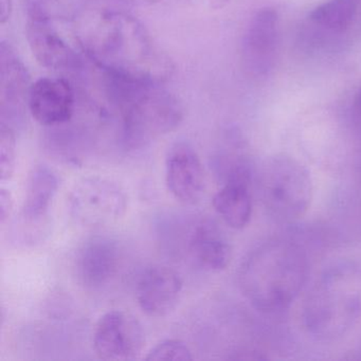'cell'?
Instances as JSON below:
<instances>
[{"mask_svg":"<svg viewBox=\"0 0 361 361\" xmlns=\"http://www.w3.org/2000/svg\"><path fill=\"white\" fill-rule=\"evenodd\" d=\"M356 105L357 109L361 114V90H359L358 94H357Z\"/></svg>","mask_w":361,"mask_h":361,"instance_id":"cell-24","label":"cell"},{"mask_svg":"<svg viewBox=\"0 0 361 361\" xmlns=\"http://www.w3.org/2000/svg\"><path fill=\"white\" fill-rule=\"evenodd\" d=\"M30 75L11 45L0 44V114L1 123L13 128L28 109Z\"/></svg>","mask_w":361,"mask_h":361,"instance_id":"cell-10","label":"cell"},{"mask_svg":"<svg viewBox=\"0 0 361 361\" xmlns=\"http://www.w3.org/2000/svg\"><path fill=\"white\" fill-rule=\"evenodd\" d=\"M308 334L323 342L348 335L361 321V263L344 261L327 268L304 302Z\"/></svg>","mask_w":361,"mask_h":361,"instance_id":"cell-3","label":"cell"},{"mask_svg":"<svg viewBox=\"0 0 361 361\" xmlns=\"http://www.w3.org/2000/svg\"><path fill=\"white\" fill-rule=\"evenodd\" d=\"M307 255L290 240L276 238L255 248L243 262L240 289L259 312L274 314L288 308L307 281Z\"/></svg>","mask_w":361,"mask_h":361,"instance_id":"cell-2","label":"cell"},{"mask_svg":"<svg viewBox=\"0 0 361 361\" xmlns=\"http://www.w3.org/2000/svg\"><path fill=\"white\" fill-rule=\"evenodd\" d=\"M128 3L137 4V5H149V4L156 3L159 0H126Z\"/></svg>","mask_w":361,"mask_h":361,"instance_id":"cell-23","label":"cell"},{"mask_svg":"<svg viewBox=\"0 0 361 361\" xmlns=\"http://www.w3.org/2000/svg\"><path fill=\"white\" fill-rule=\"evenodd\" d=\"M249 187L245 183H226L213 197L215 211L232 229H243L250 221L253 206Z\"/></svg>","mask_w":361,"mask_h":361,"instance_id":"cell-17","label":"cell"},{"mask_svg":"<svg viewBox=\"0 0 361 361\" xmlns=\"http://www.w3.org/2000/svg\"><path fill=\"white\" fill-rule=\"evenodd\" d=\"M166 181L175 200L183 204H198L206 190L204 166L190 143L177 142L169 149L166 159Z\"/></svg>","mask_w":361,"mask_h":361,"instance_id":"cell-9","label":"cell"},{"mask_svg":"<svg viewBox=\"0 0 361 361\" xmlns=\"http://www.w3.org/2000/svg\"><path fill=\"white\" fill-rule=\"evenodd\" d=\"M183 280L172 268L155 266L143 272L137 285L139 307L152 318H164L178 305Z\"/></svg>","mask_w":361,"mask_h":361,"instance_id":"cell-11","label":"cell"},{"mask_svg":"<svg viewBox=\"0 0 361 361\" xmlns=\"http://www.w3.org/2000/svg\"><path fill=\"white\" fill-rule=\"evenodd\" d=\"M60 187L58 175L49 166L39 164L29 173L26 197L18 221L50 226L49 209Z\"/></svg>","mask_w":361,"mask_h":361,"instance_id":"cell-15","label":"cell"},{"mask_svg":"<svg viewBox=\"0 0 361 361\" xmlns=\"http://www.w3.org/2000/svg\"><path fill=\"white\" fill-rule=\"evenodd\" d=\"M28 109L42 126L66 123L75 111V94L71 83L60 78L37 80L31 85Z\"/></svg>","mask_w":361,"mask_h":361,"instance_id":"cell-12","label":"cell"},{"mask_svg":"<svg viewBox=\"0 0 361 361\" xmlns=\"http://www.w3.org/2000/svg\"><path fill=\"white\" fill-rule=\"evenodd\" d=\"M191 350L185 342L176 339H166L156 344L147 356V361H191Z\"/></svg>","mask_w":361,"mask_h":361,"instance_id":"cell-20","label":"cell"},{"mask_svg":"<svg viewBox=\"0 0 361 361\" xmlns=\"http://www.w3.org/2000/svg\"><path fill=\"white\" fill-rule=\"evenodd\" d=\"M279 49V16L266 8L253 16L242 43V63L247 75L267 77L276 64Z\"/></svg>","mask_w":361,"mask_h":361,"instance_id":"cell-8","label":"cell"},{"mask_svg":"<svg viewBox=\"0 0 361 361\" xmlns=\"http://www.w3.org/2000/svg\"><path fill=\"white\" fill-rule=\"evenodd\" d=\"M255 181L264 209L276 221H298L310 210L312 176L295 158L284 154L266 158L257 169Z\"/></svg>","mask_w":361,"mask_h":361,"instance_id":"cell-4","label":"cell"},{"mask_svg":"<svg viewBox=\"0 0 361 361\" xmlns=\"http://www.w3.org/2000/svg\"><path fill=\"white\" fill-rule=\"evenodd\" d=\"M12 13V0H0V23L5 24Z\"/></svg>","mask_w":361,"mask_h":361,"instance_id":"cell-22","label":"cell"},{"mask_svg":"<svg viewBox=\"0 0 361 361\" xmlns=\"http://www.w3.org/2000/svg\"><path fill=\"white\" fill-rule=\"evenodd\" d=\"M78 41L88 58L111 79L132 85H161L174 64L133 16L116 11L87 16Z\"/></svg>","mask_w":361,"mask_h":361,"instance_id":"cell-1","label":"cell"},{"mask_svg":"<svg viewBox=\"0 0 361 361\" xmlns=\"http://www.w3.org/2000/svg\"><path fill=\"white\" fill-rule=\"evenodd\" d=\"M26 33L31 51L42 66L62 71L75 64L77 54L43 12L33 11Z\"/></svg>","mask_w":361,"mask_h":361,"instance_id":"cell-13","label":"cell"},{"mask_svg":"<svg viewBox=\"0 0 361 361\" xmlns=\"http://www.w3.org/2000/svg\"><path fill=\"white\" fill-rule=\"evenodd\" d=\"M119 263L120 249L116 240L102 236L90 238L75 257L78 279L86 288H101L116 276Z\"/></svg>","mask_w":361,"mask_h":361,"instance_id":"cell-14","label":"cell"},{"mask_svg":"<svg viewBox=\"0 0 361 361\" xmlns=\"http://www.w3.org/2000/svg\"><path fill=\"white\" fill-rule=\"evenodd\" d=\"M12 210H13V197L11 192L8 191L5 188H1L0 189V224L1 225L9 221Z\"/></svg>","mask_w":361,"mask_h":361,"instance_id":"cell-21","label":"cell"},{"mask_svg":"<svg viewBox=\"0 0 361 361\" xmlns=\"http://www.w3.org/2000/svg\"><path fill=\"white\" fill-rule=\"evenodd\" d=\"M16 166V132L11 126L0 123V178L10 180Z\"/></svg>","mask_w":361,"mask_h":361,"instance_id":"cell-19","label":"cell"},{"mask_svg":"<svg viewBox=\"0 0 361 361\" xmlns=\"http://www.w3.org/2000/svg\"><path fill=\"white\" fill-rule=\"evenodd\" d=\"M128 200L121 185L109 178L86 177L78 181L67 200L68 212L77 225L96 229L121 219Z\"/></svg>","mask_w":361,"mask_h":361,"instance_id":"cell-6","label":"cell"},{"mask_svg":"<svg viewBox=\"0 0 361 361\" xmlns=\"http://www.w3.org/2000/svg\"><path fill=\"white\" fill-rule=\"evenodd\" d=\"M145 346V329L134 314L124 310H111L99 319L94 333V348L99 358L135 360Z\"/></svg>","mask_w":361,"mask_h":361,"instance_id":"cell-7","label":"cell"},{"mask_svg":"<svg viewBox=\"0 0 361 361\" xmlns=\"http://www.w3.org/2000/svg\"><path fill=\"white\" fill-rule=\"evenodd\" d=\"M126 85L123 128L128 145L141 147L180 124L183 117L180 103L160 85Z\"/></svg>","mask_w":361,"mask_h":361,"instance_id":"cell-5","label":"cell"},{"mask_svg":"<svg viewBox=\"0 0 361 361\" xmlns=\"http://www.w3.org/2000/svg\"><path fill=\"white\" fill-rule=\"evenodd\" d=\"M360 0H329L310 13V20L327 30L341 32L352 24Z\"/></svg>","mask_w":361,"mask_h":361,"instance_id":"cell-18","label":"cell"},{"mask_svg":"<svg viewBox=\"0 0 361 361\" xmlns=\"http://www.w3.org/2000/svg\"><path fill=\"white\" fill-rule=\"evenodd\" d=\"M358 161H359V172H360V175H361V141H360V147H359Z\"/></svg>","mask_w":361,"mask_h":361,"instance_id":"cell-25","label":"cell"},{"mask_svg":"<svg viewBox=\"0 0 361 361\" xmlns=\"http://www.w3.org/2000/svg\"><path fill=\"white\" fill-rule=\"evenodd\" d=\"M188 249L196 265L207 271H221L231 262V245L221 228L212 221H202L194 228Z\"/></svg>","mask_w":361,"mask_h":361,"instance_id":"cell-16","label":"cell"}]
</instances>
